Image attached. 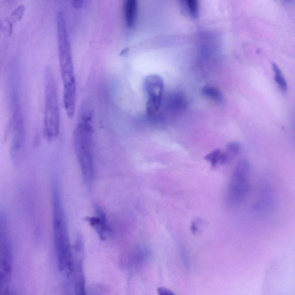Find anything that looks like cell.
Segmentation results:
<instances>
[{
  "instance_id": "cell-1",
  "label": "cell",
  "mask_w": 295,
  "mask_h": 295,
  "mask_svg": "<svg viewBox=\"0 0 295 295\" xmlns=\"http://www.w3.org/2000/svg\"><path fill=\"white\" fill-rule=\"evenodd\" d=\"M57 34L59 70L63 84V101L66 114L72 118L76 107V80L72 52L64 13L57 14Z\"/></svg>"
},
{
  "instance_id": "cell-2",
  "label": "cell",
  "mask_w": 295,
  "mask_h": 295,
  "mask_svg": "<svg viewBox=\"0 0 295 295\" xmlns=\"http://www.w3.org/2000/svg\"><path fill=\"white\" fill-rule=\"evenodd\" d=\"M93 133L92 111L83 106L74 132V147L81 174L89 186L92 185L95 174Z\"/></svg>"
},
{
  "instance_id": "cell-3",
  "label": "cell",
  "mask_w": 295,
  "mask_h": 295,
  "mask_svg": "<svg viewBox=\"0 0 295 295\" xmlns=\"http://www.w3.org/2000/svg\"><path fill=\"white\" fill-rule=\"evenodd\" d=\"M52 218L58 268L60 271H66L70 275L74 270L73 248L61 196L56 186L52 192Z\"/></svg>"
},
{
  "instance_id": "cell-4",
  "label": "cell",
  "mask_w": 295,
  "mask_h": 295,
  "mask_svg": "<svg viewBox=\"0 0 295 295\" xmlns=\"http://www.w3.org/2000/svg\"><path fill=\"white\" fill-rule=\"evenodd\" d=\"M44 133L49 141L57 138L60 126V113L57 81L50 66L45 74Z\"/></svg>"
},
{
  "instance_id": "cell-5",
  "label": "cell",
  "mask_w": 295,
  "mask_h": 295,
  "mask_svg": "<svg viewBox=\"0 0 295 295\" xmlns=\"http://www.w3.org/2000/svg\"><path fill=\"white\" fill-rule=\"evenodd\" d=\"M249 164L247 160L239 161L228 186L227 201L229 205L236 206L243 202L249 192Z\"/></svg>"
},
{
  "instance_id": "cell-6",
  "label": "cell",
  "mask_w": 295,
  "mask_h": 295,
  "mask_svg": "<svg viewBox=\"0 0 295 295\" xmlns=\"http://www.w3.org/2000/svg\"><path fill=\"white\" fill-rule=\"evenodd\" d=\"M6 220L2 216L0 224V244H1V284H6L11 275L13 254Z\"/></svg>"
},
{
  "instance_id": "cell-7",
  "label": "cell",
  "mask_w": 295,
  "mask_h": 295,
  "mask_svg": "<svg viewBox=\"0 0 295 295\" xmlns=\"http://www.w3.org/2000/svg\"><path fill=\"white\" fill-rule=\"evenodd\" d=\"M148 96L147 112L153 115L159 109L164 91L162 79L159 76L150 75L147 77L145 83Z\"/></svg>"
},
{
  "instance_id": "cell-8",
  "label": "cell",
  "mask_w": 295,
  "mask_h": 295,
  "mask_svg": "<svg viewBox=\"0 0 295 295\" xmlns=\"http://www.w3.org/2000/svg\"><path fill=\"white\" fill-rule=\"evenodd\" d=\"M87 220L91 227L97 232L101 240H106L111 234L112 231L106 214L100 208L96 209L93 216L87 217Z\"/></svg>"
},
{
  "instance_id": "cell-9",
  "label": "cell",
  "mask_w": 295,
  "mask_h": 295,
  "mask_svg": "<svg viewBox=\"0 0 295 295\" xmlns=\"http://www.w3.org/2000/svg\"><path fill=\"white\" fill-rule=\"evenodd\" d=\"M83 252L77 251L74 256V272L75 273V295H88L83 265Z\"/></svg>"
},
{
  "instance_id": "cell-10",
  "label": "cell",
  "mask_w": 295,
  "mask_h": 295,
  "mask_svg": "<svg viewBox=\"0 0 295 295\" xmlns=\"http://www.w3.org/2000/svg\"><path fill=\"white\" fill-rule=\"evenodd\" d=\"M138 4L135 0H128L124 5V13L126 26L129 28L134 26L138 15Z\"/></svg>"
},
{
  "instance_id": "cell-11",
  "label": "cell",
  "mask_w": 295,
  "mask_h": 295,
  "mask_svg": "<svg viewBox=\"0 0 295 295\" xmlns=\"http://www.w3.org/2000/svg\"><path fill=\"white\" fill-rule=\"evenodd\" d=\"M229 159L230 157L227 152H223L220 149L213 151L205 157V159L208 160L213 167H216L219 164L226 163Z\"/></svg>"
},
{
  "instance_id": "cell-12",
  "label": "cell",
  "mask_w": 295,
  "mask_h": 295,
  "mask_svg": "<svg viewBox=\"0 0 295 295\" xmlns=\"http://www.w3.org/2000/svg\"><path fill=\"white\" fill-rule=\"evenodd\" d=\"M272 68L274 76H275V82L277 86H278L281 91L284 93H286L288 90V84L282 71H281L279 66L275 63H273Z\"/></svg>"
},
{
  "instance_id": "cell-13",
  "label": "cell",
  "mask_w": 295,
  "mask_h": 295,
  "mask_svg": "<svg viewBox=\"0 0 295 295\" xmlns=\"http://www.w3.org/2000/svg\"><path fill=\"white\" fill-rule=\"evenodd\" d=\"M202 93L209 99L216 101L222 100V95L220 91L213 87H205L202 90Z\"/></svg>"
},
{
  "instance_id": "cell-14",
  "label": "cell",
  "mask_w": 295,
  "mask_h": 295,
  "mask_svg": "<svg viewBox=\"0 0 295 295\" xmlns=\"http://www.w3.org/2000/svg\"><path fill=\"white\" fill-rule=\"evenodd\" d=\"M185 6L188 10L190 15L193 18H197L198 15V3L194 0H189L185 1Z\"/></svg>"
},
{
  "instance_id": "cell-15",
  "label": "cell",
  "mask_w": 295,
  "mask_h": 295,
  "mask_svg": "<svg viewBox=\"0 0 295 295\" xmlns=\"http://www.w3.org/2000/svg\"><path fill=\"white\" fill-rule=\"evenodd\" d=\"M227 150L226 152L230 158L236 156L240 152L241 145L237 142L231 143L227 146Z\"/></svg>"
},
{
  "instance_id": "cell-16",
  "label": "cell",
  "mask_w": 295,
  "mask_h": 295,
  "mask_svg": "<svg viewBox=\"0 0 295 295\" xmlns=\"http://www.w3.org/2000/svg\"><path fill=\"white\" fill-rule=\"evenodd\" d=\"M157 293L158 295H175L171 291L164 287L158 288Z\"/></svg>"
},
{
  "instance_id": "cell-17",
  "label": "cell",
  "mask_w": 295,
  "mask_h": 295,
  "mask_svg": "<svg viewBox=\"0 0 295 295\" xmlns=\"http://www.w3.org/2000/svg\"><path fill=\"white\" fill-rule=\"evenodd\" d=\"M72 2L74 6L79 7L82 5L83 1H80V0H77V1H73Z\"/></svg>"
},
{
  "instance_id": "cell-18",
  "label": "cell",
  "mask_w": 295,
  "mask_h": 295,
  "mask_svg": "<svg viewBox=\"0 0 295 295\" xmlns=\"http://www.w3.org/2000/svg\"><path fill=\"white\" fill-rule=\"evenodd\" d=\"M17 295L15 294V293H13V291H5V292H3V295Z\"/></svg>"
}]
</instances>
